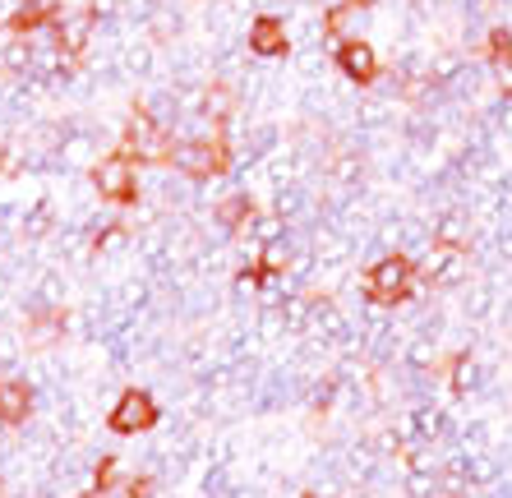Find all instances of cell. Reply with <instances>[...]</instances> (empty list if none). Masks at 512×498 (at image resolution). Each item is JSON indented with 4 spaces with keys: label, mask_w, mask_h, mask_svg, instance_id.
<instances>
[{
    "label": "cell",
    "mask_w": 512,
    "mask_h": 498,
    "mask_svg": "<svg viewBox=\"0 0 512 498\" xmlns=\"http://www.w3.org/2000/svg\"><path fill=\"white\" fill-rule=\"evenodd\" d=\"M365 300H374V305H388L397 309L402 300L416 296V259H406V254H379V259L370 263V273H365Z\"/></svg>",
    "instance_id": "obj_1"
},
{
    "label": "cell",
    "mask_w": 512,
    "mask_h": 498,
    "mask_svg": "<svg viewBox=\"0 0 512 498\" xmlns=\"http://www.w3.org/2000/svg\"><path fill=\"white\" fill-rule=\"evenodd\" d=\"M471 273H476V259L462 245H429L416 263L420 286H429V291H462Z\"/></svg>",
    "instance_id": "obj_2"
},
{
    "label": "cell",
    "mask_w": 512,
    "mask_h": 498,
    "mask_svg": "<svg viewBox=\"0 0 512 498\" xmlns=\"http://www.w3.org/2000/svg\"><path fill=\"white\" fill-rule=\"evenodd\" d=\"M93 190L107 203H134L139 199V166L130 153H111L93 166Z\"/></svg>",
    "instance_id": "obj_3"
},
{
    "label": "cell",
    "mask_w": 512,
    "mask_h": 498,
    "mask_svg": "<svg viewBox=\"0 0 512 498\" xmlns=\"http://www.w3.org/2000/svg\"><path fill=\"white\" fill-rule=\"evenodd\" d=\"M157 420H162V411H157V397L148 388H125L107 415L111 434H148Z\"/></svg>",
    "instance_id": "obj_4"
},
{
    "label": "cell",
    "mask_w": 512,
    "mask_h": 498,
    "mask_svg": "<svg viewBox=\"0 0 512 498\" xmlns=\"http://www.w3.org/2000/svg\"><path fill=\"white\" fill-rule=\"evenodd\" d=\"M171 134L157 125L148 111H134L130 125H125V153L139 157V162H167L171 157Z\"/></svg>",
    "instance_id": "obj_5"
},
{
    "label": "cell",
    "mask_w": 512,
    "mask_h": 498,
    "mask_svg": "<svg viewBox=\"0 0 512 498\" xmlns=\"http://www.w3.org/2000/svg\"><path fill=\"white\" fill-rule=\"evenodd\" d=\"M448 388L457 392V397H499V388H494V369L485 365V360H476L471 351H457L453 365H448Z\"/></svg>",
    "instance_id": "obj_6"
},
{
    "label": "cell",
    "mask_w": 512,
    "mask_h": 498,
    "mask_svg": "<svg viewBox=\"0 0 512 498\" xmlns=\"http://www.w3.org/2000/svg\"><path fill=\"white\" fill-rule=\"evenodd\" d=\"M245 47H250L254 60L286 56V47H291V24L277 19V14H259V19L250 24V33H245Z\"/></svg>",
    "instance_id": "obj_7"
},
{
    "label": "cell",
    "mask_w": 512,
    "mask_h": 498,
    "mask_svg": "<svg viewBox=\"0 0 512 498\" xmlns=\"http://www.w3.org/2000/svg\"><path fill=\"white\" fill-rule=\"evenodd\" d=\"M337 70H342L351 83H374L379 79V51H374L365 37L337 42Z\"/></svg>",
    "instance_id": "obj_8"
},
{
    "label": "cell",
    "mask_w": 512,
    "mask_h": 498,
    "mask_svg": "<svg viewBox=\"0 0 512 498\" xmlns=\"http://www.w3.org/2000/svg\"><path fill=\"white\" fill-rule=\"evenodd\" d=\"M33 402H37V392L33 383L24 379H0V425H24L28 415H33Z\"/></svg>",
    "instance_id": "obj_9"
},
{
    "label": "cell",
    "mask_w": 512,
    "mask_h": 498,
    "mask_svg": "<svg viewBox=\"0 0 512 498\" xmlns=\"http://www.w3.org/2000/svg\"><path fill=\"white\" fill-rule=\"evenodd\" d=\"M351 5H365V10H370V5H379V0H351Z\"/></svg>",
    "instance_id": "obj_10"
},
{
    "label": "cell",
    "mask_w": 512,
    "mask_h": 498,
    "mask_svg": "<svg viewBox=\"0 0 512 498\" xmlns=\"http://www.w3.org/2000/svg\"><path fill=\"white\" fill-rule=\"evenodd\" d=\"M300 498H314V494H300Z\"/></svg>",
    "instance_id": "obj_11"
}]
</instances>
